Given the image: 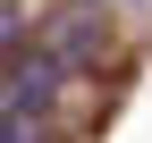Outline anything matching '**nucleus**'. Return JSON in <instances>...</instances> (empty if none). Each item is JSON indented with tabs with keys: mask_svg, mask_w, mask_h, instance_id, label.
Returning a JSON list of instances; mask_svg holds the SVG:
<instances>
[{
	"mask_svg": "<svg viewBox=\"0 0 152 143\" xmlns=\"http://www.w3.org/2000/svg\"><path fill=\"white\" fill-rule=\"evenodd\" d=\"M0 143H42V118L34 110H0Z\"/></svg>",
	"mask_w": 152,
	"mask_h": 143,
	"instance_id": "1",
	"label": "nucleus"
},
{
	"mask_svg": "<svg viewBox=\"0 0 152 143\" xmlns=\"http://www.w3.org/2000/svg\"><path fill=\"white\" fill-rule=\"evenodd\" d=\"M9 42H17V9H0V59H9Z\"/></svg>",
	"mask_w": 152,
	"mask_h": 143,
	"instance_id": "2",
	"label": "nucleus"
}]
</instances>
